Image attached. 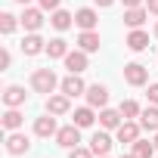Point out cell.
<instances>
[{"mask_svg": "<svg viewBox=\"0 0 158 158\" xmlns=\"http://www.w3.org/2000/svg\"><path fill=\"white\" fill-rule=\"evenodd\" d=\"M56 87H59V77H56L53 68H34L31 71V90L34 93H47L50 96Z\"/></svg>", "mask_w": 158, "mask_h": 158, "instance_id": "obj_1", "label": "cell"}, {"mask_svg": "<svg viewBox=\"0 0 158 158\" xmlns=\"http://www.w3.org/2000/svg\"><path fill=\"white\" fill-rule=\"evenodd\" d=\"M124 81H127L130 87H143V84H149V68L139 65V62L124 65Z\"/></svg>", "mask_w": 158, "mask_h": 158, "instance_id": "obj_2", "label": "cell"}, {"mask_svg": "<svg viewBox=\"0 0 158 158\" xmlns=\"http://www.w3.org/2000/svg\"><path fill=\"white\" fill-rule=\"evenodd\" d=\"M74 25L81 28V31H96V25H99V13L93 10V6H81L74 13Z\"/></svg>", "mask_w": 158, "mask_h": 158, "instance_id": "obj_3", "label": "cell"}, {"mask_svg": "<svg viewBox=\"0 0 158 158\" xmlns=\"http://www.w3.org/2000/svg\"><path fill=\"white\" fill-rule=\"evenodd\" d=\"M56 143H59L62 149H74L77 143H81V127H77L74 121H71V124H65V127H59V133H56Z\"/></svg>", "mask_w": 158, "mask_h": 158, "instance_id": "obj_4", "label": "cell"}, {"mask_svg": "<svg viewBox=\"0 0 158 158\" xmlns=\"http://www.w3.org/2000/svg\"><path fill=\"white\" fill-rule=\"evenodd\" d=\"M59 90H62L68 99H74V96L87 93V84L81 81V74H68V77H62V81H59Z\"/></svg>", "mask_w": 158, "mask_h": 158, "instance_id": "obj_5", "label": "cell"}, {"mask_svg": "<svg viewBox=\"0 0 158 158\" xmlns=\"http://www.w3.org/2000/svg\"><path fill=\"white\" fill-rule=\"evenodd\" d=\"M84 96H87V106H93V109H106V106H109V90H106V84H90Z\"/></svg>", "mask_w": 158, "mask_h": 158, "instance_id": "obj_6", "label": "cell"}, {"mask_svg": "<svg viewBox=\"0 0 158 158\" xmlns=\"http://www.w3.org/2000/svg\"><path fill=\"white\" fill-rule=\"evenodd\" d=\"M31 149V139L25 136V133H19V130H10V136H6V152L10 155H25Z\"/></svg>", "mask_w": 158, "mask_h": 158, "instance_id": "obj_7", "label": "cell"}, {"mask_svg": "<svg viewBox=\"0 0 158 158\" xmlns=\"http://www.w3.org/2000/svg\"><path fill=\"white\" fill-rule=\"evenodd\" d=\"M22 53L25 56H37V53H47V40L37 34V31H28L25 40H22Z\"/></svg>", "mask_w": 158, "mask_h": 158, "instance_id": "obj_8", "label": "cell"}, {"mask_svg": "<svg viewBox=\"0 0 158 158\" xmlns=\"http://www.w3.org/2000/svg\"><path fill=\"white\" fill-rule=\"evenodd\" d=\"M25 99H28V93H25V87H19V84H10V87L3 90V106H6V109H19V106H25Z\"/></svg>", "mask_w": 158, "mask_h": 158, "instance_id": "obj_9", "label": "cell"}, {"mask_svg": "<svg viewBox=\"0 0 158 158\" xmlns=\"http://www.w3.org/2000/svg\"><path fill=\"white\" fill-rule=\"evenodd\" d=\"M99 124H102V130H118L121 124H124V115H121V109H99Z\"/></svg>", "mask_w": 158, "mask_h": 158, "instance_id": "obj_10", "label": "cell"}, {"mask_svg": "<svg viewBox=\"0 0 158 158\" xmlns=\"http://www.w3.org/2000/svg\"><path fill=\"white\" fill-rule=\"evenodd\" d=\"M34 133H37V136H44V139H47V136H56V133H59V127H56V115H50V112H47V115L34 118Z\"/></svg>", "mask_w": 158, "mask_h": 158, "instance_id": "obj_11", "label": "cell"}, {"mask_svg": "<svg viewBox=\"0 0 158 158\" xmlns=\"http://www.w3.org/2000/svg\"><path fill=\"white\" fill-rule=\"evenodd\" d=\"M62 62H65L68 74H81V71L87 68V53H84V50H68V56H65Z\"/></svg>", "mask_w": 158, "mask_h": 158, "instance_id": "obj_12", "label": "cell"}, {"mask_svg": "<svg viewBox=\"0 0 158 158\" xmlns=\"http://www.w3.org/2000/svg\"><path fill=\"white\" fill-rule=\"evenodd\" d=\"M19 19H22L25 31H40V25H44V10H37V6H25V13H22Z\"/></svg>", "mask_w": 158, "mask_h": 158, "instance_id": "obj_13", "label": "cell"}, {"mask_svg": "<svg viewBox=\"0 0 158 158\" xmlns=\"http://www.w3.org/2000/svg\"><path fill=\"white\" fill-rule=\"evenodd\" d=\"M47 112H50V115H68V112H71L68 96H65V93H50V96H47Z\"/></svg>", "mask_w": 158, "mask_h": 158, "instance_id": "obj_14", "label": "cell"}, {"mask_svg": "<svg viewBox=\"0 0 158 158\" xmlns=\"http://www.w3.org/2000/svg\"><path fill=\"white\" fill-rule=\"evenodd\" d=\"M139 130H143V127H139L136 121L124 118V124H121V127H118L115 133H118V143H130V146H133V143L139 139Z\"/></svg>", "mask_w": 158, "mask_h": 158, "instance_id": "obj_15", "label": "cell"}, {"mask_svg": "<svg viewBox=\"0 0 158 158\" xmlns=\"http://www.w3.org/2000/svg\"><path fill=\"white\" fill-rule=\"evenodd\" d=\"M127 50H133V53H143V50H149V34L143 31V28H130V34H127Z\"/></svg>", "mask_w": 158, "mask_h": 158, "instance_id": "obj_16", "label": "cell"}, {"mask_svg": "<svg viewBox=\"0 0 158 158\" xmlns=\"http://www.w3.org/2000/svg\"><path fill=\"white\" fill-rule=\"evenodd\" d=\"M109 149H112V136H109L106 130H96V133L90 136V152H93V155H109Z\"/></svg>", "mask_w": 158, "mask_h": 158, "instance_id": "obj_17", "label": "cell"}, {"mask_svg": "<svg viewBox=\"0 0 158 158\" xmlns=\"http://www.w3.org/2000/svg\"><path fill=\"white\" fill-rule=\"evenodd\" d=\"M139 127H143V130H149V133H158V106H152V102H149V109H143V112H139Z\"/></svg>", "mask_w": 158, "mask_h": 158, "instance_id": "obj_18", "label": "cell"}, {"mask_svg": "<svg viewBox=\"0 0 158 158\" xmlns=\"http://www.w3.org/2000/svg\"><path fill=\"white\" fill-rule=\"evenodd\" d=\"M50 25H53L56 31H68V28L74 25V16H71L68 10H53V13H50Z\"/></svg>", "mask_w": 158, "mask_h": 158, "instance_id": "obj_19", "label": "cell"}, {"mask_svg": "<svg viewBox=\"0 0 158 158\" xmlns=\"http://www.w3.org/2000/svg\"><path fill=\"white\" fill-rule=\"evenodd\" d=\"M149 19V10L146 6H133V10H124V25L127 28H143V22Z\"/></svg>", "mask_w": 158, "mask_h": 158, "instance_id": "obj_20", "label": "cell"}, {"mask_svg": "<svg viewBox=\"0 0 158 158\" xmlns=\"http://www.w3.org/2000/svg\"><path fill=\"white\" fill-rule=\"evenodd\" d=\"M77 50L96 53L99 50V31H81V34H77Z\"/></svg>", "mask_w": 158, "mask_h": 158, "instance_id": "obj_21", "label": "cell"}, {"mask_svg": "<svg viewBox=\"0 0 158 158\" xmlns=\"http://www.w3.org/2000/svg\"><path fill=\"white\" fill-rule=\"evenodd\" d=\"M71 121L77 124V127H93V121H96V115H93V106H81V109H74V115H71Z\"/></svg>", "mask_w": 158, "mask_h": 158, "instance_id": "obj_22", "label": "cell"}, {"mask_svg": "<svg viewBox=\"0 0 158 158\" xmlns=\"http://www.w3.org/2000/svg\"><path fill=\"white\" fill-rule=\"evenodd\" d=\"M47 56H50V59H65V56H68V40L53 37V40L47 44Z\"/></svg>", "mask_w": 158, "mask_h": 158, "instance_id": "obj_23", "label": "cell"}, {"mask_svg": "<svg viewBox=\"0 0 158 158\" xmlns=\"http://www.w3.org/2000/svg\"><path fill=\"white\" fill-rule=\"evenodd\" d=\"M22 124H25V115L19 109H6L3 112V130H19Z\"/></svg>", "mask_w": 158, "mask_h": 158, "instance_id": "obj_24", "label": "cell"}, {"mask_svg": "<svg viewBox=\"0 0 158 158\" xmlns=\"http://www.w3.org/2000/svg\"><path fill=\"white\" fill-rule=\"evenodd\" d=\"M133 155H139V158H152V155H155V143H149V139L139 136V139L133 143Z\"/></svg>", "mask_w": 158, "mask_h": 158, "instance_id": "obj_25", "label": "cell"}, {"mask_svg": "<svg viewBox=\"0 0 158 158\" xmlns=\"http://www.w3.org/2000/svg\"><path fill=\"white\" fill-rule=\"evenodd\" d=\"M19 22H22V19H16L13 13H0V31H3V34H13V31L19 28Z\"/></svg>", "mask_w": 158, "mask_h": 158, "instance_id": "obj_26", "label": "cell"}, {"mask_svg": "<svg viewBox=\"0 0 158 158\" xmlns=\"http://www.w3.org/2000/svg\"><path fill=\"white\" fill-rule=\"evenodd\" d=\"M118 109H121V115H124V118H139V112H143V109H139V102H133V99H124Z\"/></svg>", "mask_w": 158, "mask_h": 158, "instance_id": "obj_27", "label": "cell"}, {"mask_svg": "<svg viewBox=\"0 0 158 158\" xmlns=\"http://www.w3.org/2000/svg\"><path fill=\"white\" fill-rule=\"evenodd\" d=\"M68 158H93V152H90V146H87V149H84V146H74Z\"/></svg>", "mask_w": 158, "mask_h": 158, "instance_id": "obj_28", "label": "cell"}, {"mask_svg": "<svg viewBox=\"0 0 158 158\" xmlns=\"http://www.w3.org/2000/svg\"><path fill=\"white\" fill-rule=\"evenodd\" d=\"M37 3H40V10H44V13H53V10H59L62 0H37Z\"/></svg>", "mask_w": 158, "mask_h": 158, "instance_id": "obj_29", "label": "cell"}, {"mask_svg": "<svg viewBox=\"0 0 158 158\" xmlns=\"http://www.w3.org/2000/svg\"><path fill=\"white\" fill-rule=\"evenodd\" d=\"M10 62H13L10 50H0V71H6V68H10Z\"/></svg>", "mask_w": 158, "mask_h": 158, "instance_id": "obj_30", "label": "cell"}, {"mask_svg": "<svg viewBox=\"0 0 158 158\" xmlns=\"http://www.w3.org/2000/svg\"><path fill=\"white\" fill-rule=\"evenodd\" d=\"M149 102L158 106V84H149Z\"/></svg>", "mask_w": 158, "mask_h": 158, "instance_id": "obj_31", "label": "cell"}, {"mask_svg": "<svg viewBox=\"0 0 158 158\" xmlns=\"http://www.w3.org/2000/svg\"><path fill=\"white\" fill-rule=\"evenodd\" d=\"M124 10H133V6H146V0H121Z\"/></svg>", "mask_w": 158, "mask_h": 158, "instance_id": "obj_32", "label": "cell"}, {"mask_svg": "<svg viewBox=\"0 0 158 158\" xmlns=\"http://www.w3.org/2000/svg\"><path fill=\"white\" fill-rule=\"evenodd\" d=\"M146 10H149L152 16H158V0H146Z\"/></svg>", "mask_w": 158, "mask_h": 158, "instance_id": "obj_33", "label": "cell"}, {"mask_svg": "<svg viewBox=\"0 0 158 158\" xmlns=\"http://www.w3.org/2000/svg\"><path fill=\"white\" fill-rule=\"evenodd\" d=\"M93 3H96V6H99V10H109V6H112V3H115V0H93Z\"/></svg>", "mask_w": 158, "mask_h": 158, "instance_id": "obj_34", "label": "cell"}, {"mask_svg": "<svg viewBox=\"0 0 158 158\" xmlns=\"http://www.w3.org/2000/svg\"><path fill=\"white\" fill-rule=\"evenodd\" d=\"M16 3H19V6H28V3H31V0H16Z\"/></svg>", "mask_w": 158, "mask_h": 158, "instance_id": "obj_35", "label": "cell"}, {"mask_svg": "<svg viewBox=\"0 0 158 158\" xmlns=\"http://www.w3.org/2000/svg\"><path fill=\"white\" fill-rule=\"evenodd\" d=\"M121 158H139V155H133V152H127V155H121Z\"/></svg>", "mask_w": 158, "mask_h": 158, "instance_id": "obj_36", "label": "cell"}, {"mask_svg": "<svg viewBox=\"0 0 158 158\" xmlns=\"http://www.w3.org/2000/svg\"><path fill=\"white\" fill-rule=\"evenodd\" d=\"M155 37H158V22H155Z\"/></svg>", "mask_w": 158, "mask_h": 158, "instance_id": "obj_37", "label": "cell"}, {"mask_svg": "<svg viewBox=\"0 0 158 158\" xmlns=\"http://www.w3.org/2000/svg\"><path fill=\"white\" fill-rule=\"evenodd\" d=\"M155 149H158V133H155Z\"/></svg>", "mask_w": 158, "mask_h": 158, "instance_id": "obj_38", "label": "cell"}, {"mask_svg": "<svg viewBox=\"0 0 158 158\" xmlns=\"http://www.w3.org/2000/svg\"><path fill=\"white\" fill-rule=\"evenodd\" d=\"M99 158H109V155H99Z\"/></svg>", "mask_w": 158, "mask_h": 158, "instance_id": "obj_39", "label": "cell"}]
</instances>
